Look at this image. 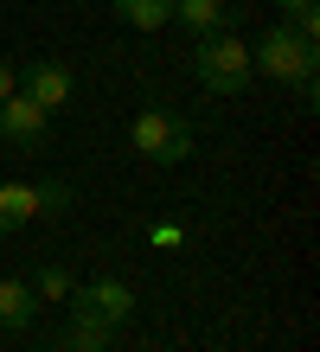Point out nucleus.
Wrapping results in <instances>:
<instances>
[{"label": "nucleus", "instance_id": "nucleus-1", "mask_svg": "<svg viewBox=\"0 0 320 352\" xmlns=\"http://www.w3.org/2000/svg\"><path fill=\"white\" fill-rule=\"evenodd\" d=\"M192 77L211 90V96H244L250 90V45L237 32H205L199 52H192Z\"/></svg>", "mask_w": 320, "mask_h": 352}, {"label": "nucleus", "instance_id": "nucleus-2", "mask_svg": "<svg viewBox=\"0 0 320 352\" xmlns=\"http://www.w3.org/2000/svg\"><path fill=\"white\" fill-rule=\"evenodd\" d=\"M250 71H263V77H275V84H301V77H314L320 71V52H314V38H301L295 26H275L250 45Z\"/></svg>", "mask_w": 320, "mask_h": 352}, {"label": "nucleus", "instance_id": "nucleus-3", "mask_svg": "<svg viewBox=\"0 0 320 352\" xmlns=\"http://www.w3.org/2000/svg\"><path fill=\"white\" fill-rule=\"evenodd\" d=\"M128 141H135V154H147L154 167H180V160L192 154V129L173 116V109H141L135 116V129H128Z\"/></svg>", "mask_w": 320, "mask_h": 352}, {"label": "nucleus", "instance_id": "nucleus-4", "mask_svg": "<svg viewBox=\"0 0 320 352\" xmlns=\"http://www.w3.org/2000/svg\"><path fill=\"white\" fill-rule=\"evenodd\" d=\"M45 135H52V116L39 109L26 90H13L7 102H0V141H7V148L32 154V148H45Z\"/></svg>", "mask_w": 320, "mask_h": 352}, {"label": "nucleus", "instance_id": "nucleus-5", "mask_svg": "<svg viewBox=\"0 0 320 352\" xmlns=\"http://www.w3.org/2000/svg\"><path fill=\"white\" fill-rule=\"evenodd\" d=\"M19 90H26L45 116H58L64 102L77 96V77H71V65H58V58H32V65H26V77H19Z\"/></svg>", "mask_w": 320, "mask_h": 352}, {"label": "nucleus", "instance_id": "nucleus-6", "mask_svg": "<svg viewBox=\"0 0 320 352\" xmlns=\"http://www.w3.org/2000/svg\"><path fill=\"white\" fill-rule=\"evenodd\" d=\"M71 301H77V307H90V314H103L109 327H122L128 314H135V288H128L122 276H96L90 288H71Z\"/></svg>", "mask_w": 320, "mask_h": 352}, {"label": "nucleus", "instance_id": "nucleus-7", "mask_svg": "<svg viewBox=\"0 0 320 352\" xmlns=\"http://www.w3.org/2000/svg\"><path fill=\"white\" fill-rule=\"evenodd\" d=\"M39 314V295H32V282H19V276H0V327L7 333H26Z\"/></svg>", "mask_w": 320, "mask_h": 352}, {"label": "nucleus", "instance_id": "nucleus-8", "mask_svg": "<svg viewBox=\"0 0 320 352\" xmlns=\"http://www.w3.org/2000/svg\"><path fill=\"white\" fill-rule=\"evenodd\" d=\"M116 19L135 32H160V26H173V0H116Z\"/></svg>", "mask_w": 320, "mask_h": 352}, {"label": "nucleus", "instance_id": "nucleus-9", "mask_svg": "<svg viewBox=\"0 0 320 352\" xmlns=\"http://www.w3.org/2000/svg\"><path fill=\"white\" fill-rule=\"evenodd\" d=\"M173 19L180 26H192V32H224V0H173Z\"/></svg>", "mask_w": 320, "mask_h": 352}, {"label": "nucleus", "instance_id": "nucleus-10", "mask_svg": "<svg viewBox=\"0 0 320 352\" xmlns=\"http://www.w3.org/2000/svg\"><path fill=\"white\" fill-rule=\"evenodd\" d=\"M0 218H7V224L39 218V192H32V186H19V179H7V186H0Z\"/></svg>", "mask_w": 320, "mask_h": 352}, {"label": "nucleus", "instance_id": "nucleus-11", "mask_svg": "<svg viewBox=\"0 0 320 352\" xmlns=\"http://www.w3.org/2000/svg\"><path fill=\"white\" fill-rule=\"evenodd\" d=\"M109 333H116V327L103 320V314H90V307L71 301V340H77V346H109Z\"/></svg>", "mask_w": 320, "mask_h": 352}, {"label": "nucleus", "instance_id": "nucleus-12", "mask_svg": "<svg viewBox=\"0 0 320 352\" xmlns=\"http://www.w3.org/2000/svg\"><path fill=\"white\" fill-rule=\"evenodd\" d=\"M32 192H39V218H64V212H71V179H39L32 186Z\"/></svg>", "mask_w": 320, "mask_h": 352}, {"label": "nucleus", "instance_id": "nucleus-13", "mask_svg": "<svg viewBox=\"0 0 320 352\" xmlns=\"http://www.w3.org/2000/svg\"><path fill=\"white\" fill-rule=\"evenodd\" d=\"M32 295H39V301H71V276H64L58 263H45V269L32 276Z\"/></svg>", "mask_w": 320, "mask_h": 352}, {"label": "nucleus", "instance_id": "nucleus-14", "mask_svg": "<svg viewBox=\"0 0 320 352\" xmlns=\"http://www.w3.org/2000/svg\"><path fill=\"white\" fill-rule=\"evenodd\" d=\"M275 7H282V19H288L301 38H314V32H320V7H314V0H275Z\"/></svg>", "mask_w": 320, "mask_h": 352}, {"label": "nucleus", "instance_id": "nucleus-15", "mask_svg": "<svg viewBox=\"0 0 320 352\" xmlns=\"http://www.w3.org/2000/svg\"><path fill=\"white\" fill-rule=\"evenodd\" d=\"M147 243H154V250H173V243H186V224H173V218H160L154 231H147Z\"/></svg>", "mask_w": 320, "mask_h": 352}, {"label": "nucleus", "instance_id": "nucleus-16", "mask_svg": "<svg viewBox=\"0 0 320 352\" xmlns=\"http://www.w3.org/2000/svg\"><path fill=\"white\" fill-rule=\"evenodd\" d=\"M13 90H19V71H13V65H7V58H0V102H7V96H13Z\"/></svg>", "mask_w": 320, "mask_h": 352}, {"label": "nucleus", "instance_id": "nucleus-17", "mask_svg": "<svg viewBox=\"0 0 320 352\" xmlns=\"http://www.w3.org/2000/svg\"><path fill=\"white\" fill-rule=\"evenodd\" d=\"M58 352H116V346H77V340H64Z\"/></svg>", "mask_w": 320, "mask_h": 352}, {"label": "nucleus", "instance_id": "nucleus-18", "mask_svg": "<svg viewBox=\"0 0 320 352\" xmlns=\"http://www.w3.org/2000/svg\"><path fill=\"white\" fill-rule=\"evenodd\" d=\"M7 231H13V224H7V218H0V237H7Z\"/></svg>", "mask_w": 320, "mask_h": 352}]
</instances>
